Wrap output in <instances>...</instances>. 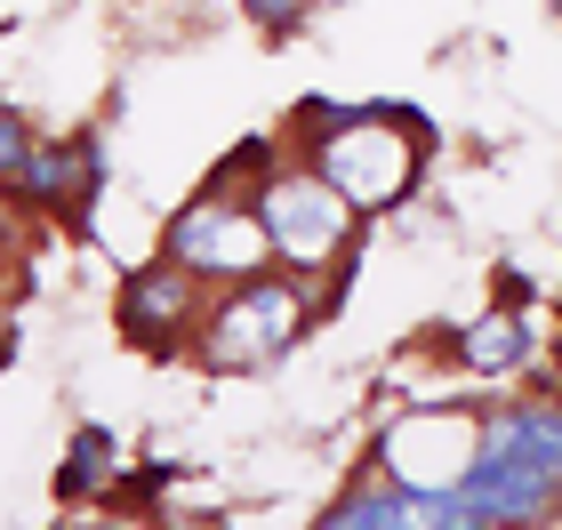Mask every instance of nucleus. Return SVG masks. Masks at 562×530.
I'll return each mask as SVG.
<instances>
[{"mask_svg":"<svg viewBox=\"0 0 562 530\" xmlns=\"http://www.w3.org/2000/svg\"><path fill=\"white\" fill-rule=\"evenodd\" d=\"M402 121H411L402 105H346L338 129L314 137V177L346 201V210L386 217V210L411 201V185H418V137L402 129Z\"/></svg>","mask_w":562,"mask_h":530,"instance_id":"obj_1","label":"nucleus"},{"mask_svg":"<svg viewBox=\"0 0 562 530\" xmlns=\"http://www.w3.org/2000/svg\"><path fill=\"white\" fill-rule=\"evenodd\" d=\"M305 322H314L305 282L266 266V273H249V282H225L217 306H201L193 346H201L210 370H266V362H281V353L305 338Z\"/></svg>","mask_w":562,"mask_h":530,"instance_id":"obj_2","label":"nucleus"},{"mask_svg":"<svg viewBox=\"0 0 562 530\" xmlns=\"http://www.w3.org/2000/svg\"><path fill=\"white\" fill-rule=\"evenodd\" d=\"M249 210H258L266 241H273V266H290V273H322V266L353 258L346 249L353 241V210L322 185L314 169H281L273 161V177L249 193Z\"/></svg>","mask_w":562,"mask_h":530,"instance_id":"obj_3","label":"nucleus"},{"mask_svg":"<svg viewBox=\"0 0 562 530\" xmlns=\"http://www.w3.org/2000/svg\"><path fill=\"white\" fill-rule=\"evenodd\" d=\"M161 258H177L193 273V282H249V273H266L273 266V241H266V225L249 201L234 193H201L186 201V210L169 217V241H161Z\"/></svg>","mask_w":562,"mask_h":530,"instance_id":"obj_4","label":"nucleus"},{"mask_svg":"<svg viewBox=\"0 0 562 530\" xmlns=\"http://www.w3.org/2000/svg\"><path fill=\"white\" fill-rule=\"evenodd\" d=\"M474 459H482V418L458 410V402L402 410V418L386 426V442H378V466H386L402 490H418V498L458 490V483L474 474Z\"/></svg>","mask_w":562,"mask_h":530,"instance_id":"obj_5","label":"nucleus"},{"mask_svg":"<svg viewBox=\"0 0 562 530\" xmlns=\"http://www.w3.org/2000/svg\"><path fill=\"white\" fill-rule=\"evenodd\" d=\"M113 314H121V338H130V346L186 353L193 346V322H201V282L177 258H153V266H137L130 282H121Z\"/></svg>","mask_w":562,"mask_h":530,"instance_id":"obj_6","label":"nucleus"},{"mask_svg":"<svg viewBox=\"0 0 562 530\" xmlns=\"http://www.w3.org/2000/svg\"><path fill=\"white\" fill-rule=\"evenodd\" d=\"M16 201H33L41 217H72V225H89L97 210V193H105V154H97V137H57V145H24V161H16Z\"/></svg>","mask_w":562,"mask_h":530,"instance_id":"obj_7","label":"nucleus"},{"mask_svg":"<svg viewBox=\"0 0 562 530\" xmlns=\"http://www.w3.org/2000/svg\"><path fill=\"white\" fill-rule=\"evenodd\" d=\"M450 353H458V370H467V377H506V370L530 362V322L491 306V314H474L467 330L450 338Z\"/></svg>","mask_w":562,"mask_h":530,"instance_id":"obj_8","label":"nucleus"},{"mask_svg":"<svg viewBox=\"0 0 562 530\" xmlns=\"http://www.w3.org/2000/svg\"><path fill=\"white\" fill-rule=\"evenodd\" d=\"M322 522L329 530H418V490H402L394 474L378 466V483H353Z\"/></svg>","mask_w":562,"mask_h":530,"instance_id":"obj_9","label":"nucleus"},{"mask_svg":"<svg viewBox=\"0 0 562 530\" xmlns=\"http://www.w3.org/2000/svg\"><path fill=\"white\" fill-rule=\"evenodd\" d=\"M113 466H121V435H113V426H81L72 450H65V466H57V498H65V507L105 498L113 490Z\"/></svg>","mask_w":562,"mask_h":530,"instance_id":"obj_10","label":"nucleus"},{"mask_svg":"<svg viewBox=\"0 0 562 530\" xmlns=\"http://www.w3.org/2000/svg\"><path fill=\"white\" fill-rule=\"evenodd\" d=\"M266 177H273V145H266V137H249L241 154H225V161H217V185H210V193H234V201H249V193L266 185Z\"/></svg>","mask_w":562,"mask_h":530,"instance_id":"obj_11","label":"nucleus"},{"mask_svg":"<svg viewBox=\"0 0 562 530\" xmlns=\"http://www.w3.org/2000/svg\"><path fill=\"white\" fill-rule=\"evenodd\" d=\"M241 9L249 16H258V33H297V24H305V9H314V0H241Z\"/></svg>","mask_w":562,"mask_h":530,"instance_id":"obj_12","label":"nucleus"},{"mask_svg":"<svg viewBox=\"0 0 562 530\" xmlns=\"http://www.w3.org/2000/svg\"><path fill=\"white\" fill-rule=\"evenodd\" d=\"M24 145H33V121L0 105V177H16V161H24Z\"/></svg>","mask_w":562,"mask_h":530,"instance_id":"obj_13","label":"nucleus"},{"mask_svg":"<svg viewBox=\"0 0 562 530\" xmlns=\"http://www.w3.org/2000/svg\"><path fill=\"white\" fill-rule=\"evenodd\" d=\"M9 346H16V322H9V314H0V362H9Z\"/></svg>","mask_w":562,"mask_h":530,"instance_id":"obj_14","label":"nucleus"}]
</instances>
